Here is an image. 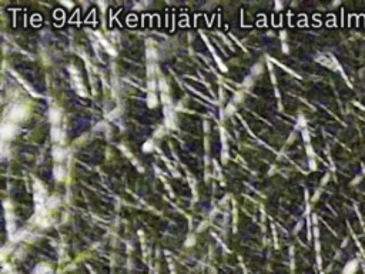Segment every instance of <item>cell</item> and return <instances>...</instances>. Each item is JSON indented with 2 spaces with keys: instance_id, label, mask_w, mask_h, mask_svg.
I'll return each mask as SVG.
<instances>
[{
  "instance_id": "1",
  "label": "cell",
  "mask_w": 365,
  "mask_h": 274,
  "mask_svg": "<svg viewBox=\"0 0 365 274\" xmlns=\"http://www.w3.org/2000/svg\"><path fill=\"white\" fill-rule=\"evenodd\" d=\"M26 117V109L23 107V106H14L13 109H11L10 111V119L14 121H19V120H23Z\"/></svg>"
},
{
  "instance_id": "12",
  "label": "cell",
  "mask_w": 365,
  "mask_h": 274,
  "mask_svg": "<svg viewBox=\"0 0 365 274\" xmlns=\"http://www.w3.org/2000/svg\"><path fill=\"white\" fill-rule=\"evenodd\" d=\"M148 89H150V92H151V93H153V92L156 90V82H153V80H150V82H148Z\"/></svg>"
},
{
  "instance_id": "5",
  "label": "cell",
  "mask_w": 365,
  "mask_h": 274,
  "mask_svg": "<svg viewBox=\"0 0 365 274\" xmlns=\"http://www.w3.org/2000/svg\"><path fill=\"white\" fill-rule=\"evenodd\" d=\"M59 119H60V113H59V110H56V109L50 110V120H51V123H57V121H59Z\"/></svg>"
},
{
  "instance_id": "11",
  "label": "cell",
  "mask_w": 365,
  "mask_h": 274,
  "mask_svg": "<svg viewBox=\"0 0 365 274\" xmlns=\"http://www.w3.org/2000/svg\"><path fill=\"white\" fill-rule=\"evenodd\" d=\"M143 148H144V151H151V150H153V143H151V142L146 143V144H144V147H143Z\"/></svg>"
},
{
  "instance_id": "10",
  "label": "cell",
  "mask_w": 365,
  "mask_h": 274,
  "mask_svg": "<svg viewBox=\"0 0 365 274\" xmlns=\"http://www.w3.org/2000/svg\"><path fill=\"white\" fill-rule=\"evenodd\" d=\"M147 57L150 59V60H154V59L157 57V53H156L153 49H150V50H147Z\"/></svg>"
},
{
  "instance_id": "8",
  "label": "cell",
  "mask_w": 365,
  "mask_h": 274,
  "mask_svg": "<svg viewBox=\"0 0 365 274\" xmlns=\"http://www.w3.org/2000/svg\"><path fill=\"white\" fill-rule=\"evenodd\" d=\"M47 204H49L50 207H56V206L60 204V200H59L57 197H50L49 200H47Z\"/></svg>"
},
{
  "instance_id": "2",
  "label": "cell",
  "mask_w": 365,
  "mask_h": 274,
  "mask_svg": "<svg viewBox=\"0 0 365 274\" xmlns=\"http://www.w3.org/2000/svg\"><path fill=\"white\" fill-rule=\"evenodd\" d=\"M16 134V127L13 124H5L2 127V136L3 139H11V137Z\"/></svg>"
},
{
  "instance_id": "3",
  "label": "cell",
  "mask_w": 365,
  "mask_h": 274,
  "mask_svg": "<svg viewBox=\"0 0 365 274\" xmlns=\"http://www.w3.org/2000/svg\"><path fill=\"white\" fill-rule=\"evenodd\" d=\"M165 124L167 127H174V116H173V111H170L169 107L165 109Z\"/></svg>"
},
{
  "instance_id": "6",
  "label": "cell",
  "mask_w": 365,
  "mask_h": 274,
  "mask_svg": "<svg viewBox=\"0 0 365 274\" xmlns=\"http://www.w3.org/2000/svg\"><path fill=\"white\" fill-rule=\"evenodd\" d=\"M54 177L57 180H63L64 179V170L63 167H56L54 169Z\"/></svg>"
},
{
  "instance_id": "14",
  "label": "cell",
  "mask_w": 365,
  "mask_h": 274,
  "mask_svg": "<svg viewBox=\"0 0 365 274\" xmlns=\"http://www.w3.org/2000/svg\"><path fill=\"white\" fill-rule=\"evenodd\" d=\"M233 111H234V106H230V107H227V113H228V114H230V113H233Z\"/></svg>"
},
{
  "instance_id": "7",
  "label": "cell",
  "mask_w": 365,
  "mask_h": 274,
  "mask_svg": "<svg viewBox=\"0 0 365 274\" xmlns=\"http://www.w3.org/2000/svg\"><path fill=\"white\" fill-rule=\"evenodd\" d=\"M147 103H148V106H150V107H154V106L157 104V97H156V94H154V93H150V94H148Z\"/></svg>"
},
{
  "instance_id": "9",
  "label": "cell",
  "mask_w": 365,
  "mask_h": 274,
  "mask_svg": "<svg viewBox=\"0 0 365 274\" xmlns=\"http://www.w3.org/2000/svg\"><path fill=\"white\" fill-rule=\"evenodd\" d=\"M51 137H53V140H60V130L57 129V127H53L51 129Z\"/></svg>"
},
{
  "instance_id": "4",
  "label": "cell",
  "mask_w": 365,
  "mask_h": 274,
  "mask_svg": "<svg viewBox=\"0 0 365 274\" xmlns=\"http://www.w3.org/2000/svg\"><path fill=\"white\" fill-rule=\"evenodd\" d=\"M64 156H66V151L63 150V148H59V147H57V148H54V150H53V157H54V159L57 160V161L63 160V159H64Z\"/></svg>"
},
{
  "instance_id": "13",
  "label": "cell",
  "mask_w": 365,
  "mask_h": 274,
  "mask_svg": "<svg viewBox=\"0 0 365 274\" xmlns=\"http://www.w3.org/2000/svg\"><path fill=\"white\" fill-rule=\"evenodd\" d=\"M160 87H161V90H163V92H167V84H165V82H164V80H160Z\"/></svg>"
}]
</instances>
